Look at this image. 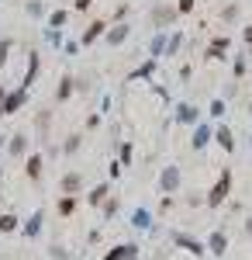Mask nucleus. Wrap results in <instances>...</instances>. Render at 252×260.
Here are the masks:
<instances>
[{"label":"nucleus","mask_w":252,"mask_h":260,"mask_svg":"<svg viewBox=\"0 0 252 260\" xmlns=\"http://www.w3.org/2000/svg\"><path fill=\"white\" fill-rule=\"evenodd\" d=\"M162 187H166V191H176V187H180V170H176V167H170V170L162 174Z\"/></svg>","instance_id":"f257e3e1"},{"label":"nucleus","mask_w":252,"mask_h":260,"mask_svg":"<svg viewBox=\"0 0 252 260\" xmlns=\"http://www.w3.org/2000/svg\"><path fill=\"white\" fill-rule=\"evenodd\" d=\"M228 184H232V180H228V174H225V177L218 180V187L211 191V201H221V194H228Z\"/></svg>","instance_id":"f03ea898"},{"label":"nucleus","mask_w":252,"mask_h":260,"mask_svg":"<svg viewBox=\"0 0 252 260\" xmlns=\"http://www.w3.org/2000/svg\"><path fill=\"white\" fill-rule=\"evenodd\" d=\"M173 18H176L173 7H155V21H159V24H166V21H173Z\"/></svg>","instance_id":"7ed1b4c3"},{"label":"nucleus","mask_w":252,"mask_h":260,"mask_svg":"<svg viewBox=\"0 0 252 260\" xmlns=\"http://www.w3.org/2000/svg\"><path fill=\"white\" fill-rule=\"evenodd\" d=\"M76 187H79V177H76V174H69V177L62 180V191H66V194H73Z\"/></svg>","instance_id":"20e7f679"},{"label":"nucleus","mask_w":252,"mask_h":260,"mask_svg":"<svg viewBox=\"0 0 252 260\" xmlns=\"http://www.w3.org/2000/svg\"><path fill=\"white\" fill-rule=\"evenodd\" d=\"M38 174H41V160L31 156V160H28V177H38Z\"/></svg>","instance_id":"39448f33"},{"label":"nucleus","mask_w":252,"mask_h":260,"mask_svg":"<svg viewBox=\"0 0 252 260\" xmlns=\"http://www.w3.org/2000/svg\"><path fill=\"white\" fill-rule=\"evenodd\" d=\"M218 142H221L225 149H232V146H235V142H232V132H228V128H221V132H218Z\"/></svg>","instance_id":"423d86ee"},{"label":"nucleus","mask_w":252,"mask_h":260,"mask_svg":"<svg viewBox=\"0 0 252 260\" xmlns=\"http://www.w3.org/2000/svg\"><path fill=\"white\" fill-rule=\"evenodd\" d=\"M11 153H14V156H21V153H24V136H14V142H11Z\"/></svg>","instance_id":"0eeeda50"},{"label":"nucleus","mask_w":252,"mask_h":260,"mask_svg":"<svg viewBox=\"0 0 252 260\" xmlns=\"http://www.w3.org/2000/svg\"><path fill=\"white\" fill-rule=\"evenodd\" d=\"M73 94V80H62V87H59V101H66Z\"/></svg>","instance_id":"6e6552de"},{"label":"nucleus","mask_w":252,"mask_h":260,"mask_svg":"<svg viewBox=\"0 0 252 260\" xmlns=\"http://www.w3.org/2000/svg\"><path fill=\"white\" fill-rule=\"evenodd\" d=\"M100 31H104V24H94V28H90V31H87V35H83V42H94L100 35Z\"/></svg>","instance_id":"1a4fd4ad"},{"label":"nucleus","mask_w":252,"mask_h":260,"mask_svg":"<svg viewBox=\"0 0 252 260\" xmlns=\"http://www.w3.org/2000/svg\"><path fill=\"white\" fill-rule=\"evenodd\" d=\"M207 142V128H197V136H194V146H204Z\"/></svg>","instance_id":"9d476101"},{"label":"nucleus","mask_w":252,"mask_h":260,"mask_svg":"<svg viewBox=\"0 0 252 260\" xmlns=\"http://www.w3.org/2000/svg\"><path fill=\"white\" fill-rule=\"evenodd\" d=\"M124 35H128V28H117V31H111V35H107V39H111V42H121Z\"/></svg>","instance_id":"9b49d317"},{"label":"nucleus","mask_w":252,"mask_h":260,"mask_svg":"<svg viewBox=\"0 0 252 260\" xmlns=\"http://www.w3.org/2000/svg\"><path fill=\"white\" fill-rule=\"evenodd\" d=\"M76 7L83 11V7H90V0H76Z\"/></svg>","instance_id":"f8f14e48"},{"label":"nucleus","mask_w":252,"mask_h":260,"mask_svg":"<svg viewBox=\"0 0 252 260\" xmlns=\"http://www.w3.org/2000/svg\"><path fill=\"white\" fill-rule=\"evenodd\" d=\"M245 39H249V42H252V28H249V31H245Z\"/></svg>","instance_id":"ddd939ff"}]
</instances>
